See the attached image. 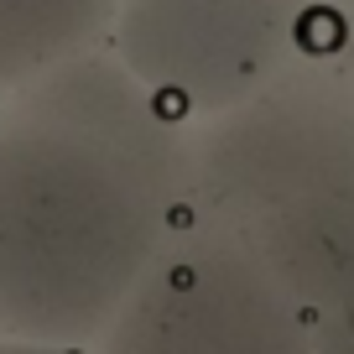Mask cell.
<instances>
[{"label":"cell","mask_w":354,"mask_h":354,"mask_svg":"<svg viewBox=\"0 0 354 354\" xmlns=\"http://www.w3.org/2000/svg\"><path fill=\"white\" fill-rule=\"evenodd\" d=\"M339 183H354V84L318 53L188 120V214L250 230Z\"/></svg>","instance_id":"obj_2"},{"label":"cell","mask_w":354,"mask_h":354,"mask_svg":"<svg viewBox=\"0 0 354 354\" xmlns=\"http://www.w3.org/2000/svg\"><path fill=\"white\" fill-rule=\"evenodd\" d=\"M120 0H0V104L115 32Z\"/></svg>","instance_id":"obj_6"},{"label":"cell","mask_w":354,"mask_h":354,"mask_svg":"<svg viewBox=\"0 0 354 354\" xmlns=\"http://www.w3.org/2000/svg\"><path fill=\"white\" fill-rule=\"evenodd\" d=\"M0 354H88V344H63V339H26V333H0ZM100 354V349H94Z\"/></svg>","instance_id":"obj_8"},{"label":"cell","mask_w":354,"mask_h":354,"mask_svg":"<svg viewBox=\"0 0 354 354\" xmlns=\"http://www.w3.org/2000/svg\"><path fill=\"white\" fill-rule=\"evenodd\" d=\"M313 323H354V183L308 193L245 230Z\"/></svg>","instance_id":"obj_5"},{"label":"cell","mask_w":354,"mask_h":354,"mask_svg":"<svg viewBox=\"0 0 354 354\" xmlns=\"http://www.w3.org/2000/svg\"><path fill=\"white\" fill-rule=\"evenodd\" d=\"M323 6H354V0H323Z\"/></svg>","instance_id":"obj_10"},{"label":"cell","mask_w":354,"mask_h":354,"mask_svg":"<svg viewBox=\"0 0 354 354\" xmlns=\"http://www.w3.org/2000/svg\"><path fill=\"white\" fill-rule=\"evenodd\" d=\"M100 354H318L308 308L281 287L255 240L219 219L172 230L136 292L120 302Z\"/></svg>","instance_id":"obj_3"},{"label":"cell","mask_w":354,"mask_h":354,"mask_svg":"<svg viewBox=\"0 0 354 354\" xmlns=\"http://www.w3.org/2000/svg\"><path fill=\"white\" fill-rule=\"evenodd\" d=\"M188 219V120L120 53L0 104V333L94 344Z\"/></svg>","instance_id":"obj_1"},{"label":"cell","mask_w":354,"mask_h":354,"mask_svg":"<svg viewBox=\"0 0 354 354\" xmlns=\"http://www.w3.org/2000/svg\"><path fill=\"white\" fill-rule=\"evenodd\" d=\"M318 0H120L115 53L177 120H203L308 53Z\"/></svg>","instance_id":"obj_4"},{"label":"cell","mask_w":354,"mask_h":354,"mask_svg":"<svg viewBox=\"0 0 354 354\" xmlns=\"http://www.w3.org/2000/svg\"><path fill=\"white\" fill-rule=\"evenodd\" d=\"M313 328H318V354H354V323L323 318V323H313Z\"/></svg>","instance_id":"obj_9"},{"label":"cell","mask_w":354,"mask_h":354,"mask_svg":"<svg viewBox=\"0 0 354 354\" xmlns=\"http://www.w3.org/2000/svg\"><path fill=\"white\" fill-rule=\"evenodd\" d=\"M308 53H318L328 68H339L354 84V6H313L308 16Z\"/></svg>","instance_id":"obj_7"}]
</instances>
